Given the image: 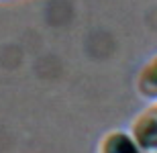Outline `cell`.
I'll return each mask as SVG.
<instances>
[{"label":"cell","mask_w":157,"mask_h":153,"mask_svg":"<svg viewBox=\"0 0 157 153\" xmlns=\"http://www.w3.org/2000/svg\"><path fill=\"white\" fill-rule=\"evenodd\" d=\"M137 90L147 100L157 102V55H153L139 71L137 78Z\"/></svg>","instance_id":"3"},{"label":"cell","mask_w":157,"mask_h":153,"mask_svg":"<svg viewBox=\"0 0 157 153\" xmlns=\"http://www.w3.org/2000/svg\"><path fill=\"white\" fill-rule=\"evenodd\" d=\"M131 135L145 153H157V102L147 106L133 120Z\"/></svg>","instance_id":"1"},{"label":"cell","mask_w":157,"mask_h":153,"mask_svg":"<svg viewBox=\"0 0 157 153\" xmlns=\"http://www.w3.org/2000/svg\"><path fill=\"white\" fill-rule=\"evenodd\" d=\"M98 153H145L127 131H110L102 137Z\"/></svg>","instance_id":"2"},{"label":"cell","mask_w":157,"mask_h":153,"mask_svg":"<svg viewBox=\"0 0 157 153\" xmlns=\"http://www.w3.org/2000/svg\"><path fill=\"white\" fill-rule=\"evenodd\" d=\"M0 2H10V0H0Z\"/></svg>","instance_id":"4"}]
</instances>
